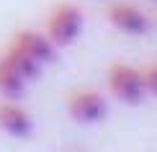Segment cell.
<instances>
[{
	"label": "cell",
	"instance_id": "1",
	"mask_svg": "<svg viewBox=\"0 0 157 152\" xmlns=\"http://www.w3.org/2000/svg\"><path fill=\"white\" fill-rule=\"evenodd\" d=\"M106 83H108L111 95L119 98L121 103H129V106L142 103V101H144V95H147L144 80H142V67H132V64L116 62V64H111V67H108Z\"/></svg>",
	"mask_w": 157,
	"mask_h": 152
},
{
	"label": "cell",
	"instance_id": "2",
	"mask_svg": "<svg viewBox=\"0 0 157 152\" xmlns=\"http://www.w3.org/2000/svg\"><path fill=\"white\" fill-rule=\"evenodd\" d=\"M82 23H85V16L77 5H57L54 10L49 13L47 18V29L44 34L49 36V41L54 44L57 49L62 47H70L82 31Z\"/></svg>",
	"mask_w": 157,
	"mask_h": 152
},
{
	"label": "cell",
	"instance_id": "3",
	"mask_svg": "<svg viewBox=\"0 0 157 152\" xmlns=\"http://www.w3.org/2000/svg\"><path fill=\"white\" fill-rule=\"evenodd\" d=\"M106 18H108V23L113 26V29H119L121 34H126V36H144L147 31L152 29L149 16L142 8L132 5V3H113V5H108Z\"/></svg>",
	"mask_w": 157,
	"mask_h": 152
},
{
	"label": "cell",
	"instance_id": "4",
	"mask_svg": "<svg viewBox=\"0 0 157 152\" xmlns=\"http://www.w3.org/2000/svg\"><path fill=\"white\" fill-rule=\"evenodd\" d=\"M67 111H70V116H72L75 121H80V124H95V121H101V119L106 116L108 106H106V98L98 93V90L82 88V90H75V93L70 95Z\"/></svg>",
	"mask_w": 157,
	"mask_h": 152
},
{
	"label": "cell",
	"instance_id": "5",
	"mask_svg": "<svg viewBox=\"0 0 157 152\" xmlns=\"http://www.w3.org/2000/svg\"><path fill=\"white\" fill-rule=\"evenodd\" d=\"M0 129L10 137L23 139L34 131V119L23 106H18V101H3L0 103Z\"/></svg>",
	"mask_w": 157,
	"mask_h": 152
},
{
	"label": "cell",
	"instance_id": "6",
	"mask_svg": "<svg viewBox=\"0 0 157 152\" xmlns=\"http://www.w3.org/2000/svg\"><path fill=\"white\" fill-rule=\"evenodd\" d=\"M10 44L18 47V49H23L29 57H34L36 62H41V64L52 62L54 54H57V47L49 41L47 34H41V31H18Z\"/></svg>",
	"mask_w": 157,
	"mask_h": 152
},
{
	"label": "cell",
	"instance_id": "7",
	"mask_svg": "<svg viewBox=\"0 0 157 152\" xmlns=\"http://www.w3.org/2000/svg\"><path fill=\"white\" fill-rule=\"evenodd\" d=\"M26 85H29V80L16 70V64L3 52L0 54V95L5 101H21L26 95Z\"/></svg>",
	"mask_w": 157,
	"mask_h": 152
},
{
	"label": "cell",
	"instance_id": "8",
	"mask_svg": "<svg viewBox=\"0 0 157 152\" xmlns=\"http://www.w3.org/2000/svg\"><path fill=\"white\" fill-rule=\"evenodd\" d=\"M5 57L16 64V70L21 72L26 80H36V77L41 75V62H36L34 57H29L23 49H18V47H13V44H10V47L5 49Z\"/></svg>",
	"mask_w": 157,
	"mask_h": 152
},
{
	"label": "cell",
	"instance_id": "9",
	"mask_svg": "<svg viewBox=\"0 0 157 152\" xmlns=\"http://www.w3.org/2000/svg\"><path fill=\"white\" fill-rule=\"evenodd\" d=\"M142 80H144V90L147 95L157 98V62H149L142 67Z\"/></svg>",
	"mask_w": 157,
	"mask_h": 152
},
{
	"label": "cell",
	"instance_id": "10",
	"mask_svg": "<svg viewBox=\"0 0 157 152\" xmlns=\"http://www.w3.org/2000/svg\"><path fill=\"white\" fill-rule=\"evenodd\" d=\"M155 3H157V0H155Z\"/></svg>",
	"mask_w": 157,
	"mask_h": 152
}]
</instances>
